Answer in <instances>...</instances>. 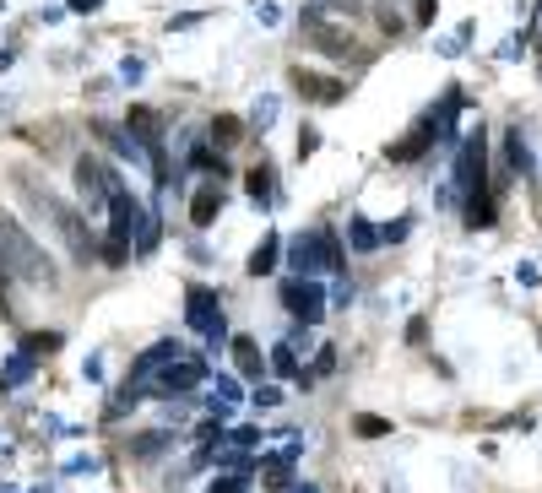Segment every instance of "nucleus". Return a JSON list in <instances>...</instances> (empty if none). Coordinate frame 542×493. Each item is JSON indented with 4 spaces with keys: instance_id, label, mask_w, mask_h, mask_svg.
<instances>
[{
    "instance_id": "obj_1",
    "label": "nucleus",
    "mask_w": 542,
    "mask_h": 493,
    "mask_svg": "<svg viewBox=\"0 0 542 493\" xmlns=\"http://www.w3.org/2000/svg\"><path fill=\"white\" fill-rule=\"evenodd\" d=\"M0 260H6V271H17L22 282H33V288H54L49 255L22 234V223L12 218V211H0Z\"/></svg>"
},
{
    "instance_id": "obj_2",
    "label": "nucleus",
    "mask_w": 542,
    "mask_h": 493,
    "mask_svg": "<svg viewBox=\"0 0 542 493\" xmlns=\"http://www.w3.org/2000/svg\"><path fill=\"white\" fill-rule=\"evenodd\" d=\"M17 185H22V195H28V201H33L38 211H49V223L60 228V239H65V250H71L77 260H93V255H98V244H93V234L82 228V211H77V206H65L60 195H49V190H38L33 179H17Z\"/></svg>"
},
{
    "instance_id": "obj_3",
    "label": "nucleus",
    "mask_w": 542,
    "mask_h": 493,
    "mask_svg": "<svg viewBox=\"0 0 542 493\" xmlns=\"http://www.w3.org/2000/svg\"><path fill=\"white\" fill-rule=\"evenodd\" d=\"M288 266L299 276H309V271H342V250H336L331 228H315V234L288 239Z\"/></svg>"
},
{
    "instance_id": "obj_4",
    "label": "nucleus",
    "mask_w": 542,
    "mask_h": 493,
    "mask_svg": "<svg viewBox=\"0 0 542 493\" xmlns=\"http://www.w3.org/2000/svg\"><path fill=\"white\" fill-rule=\"evenodd\" d=\"M483 168H489V141H483V130H472V136L461 141V158H456V185L466 190V201H472V195H489Z\"/></svg>"
},
{
    "instance_id": "obj_5",
    "label": "nucleus",
    "mask_w": 542,
    "mask_h": 493,
    "mask_svg": "<svg viewBox=\"0 0 542 493\" xmlns=\"http://www.w3.org/2000/svg\"><path fill=\"white\" fill-rule=\"evenodd\" d=\"M201 380H207V358H195V352H179L174 364H163V369L152 374V390H158V396H185V390H195Z\"/></svg>"
},
{
    "instance_id": "obj_6",
    "label": "nucleus",
    "mask_w": 542,
    "mask_h": 493,
    "mask_svg": "<svg viewBox=\"0 0 542 493\" xmlns=\"http://www.w3.org/2000/svg\"><path fill=\"white\" fill-rule=\"evenodd\" d=\"M185 304H190V325L207 336V341H223V336H228V325H223V304H218L212 288L190 282V288H185Z\"/></svg>"
},
{
    "instance_id": "obj_7",
    "label": "nucleus",
    "mask_w": 542,
    "mask_h": 493,
    "mask_svg": "<svg viewBox=\"0 0 542 493\" xmlns=\"http://www.w3.org/2000/svg\"><path fill=\"white\" fill-rule=\"evenodd\" d=\"M283 304H288V315H299L304 325H315V320L325 315V293H320V282H309V276L283 282Z\"/></svg>"
},
{
    "instance_id": "obj_8",
    "label": "nucleus",
    "mask_w": 542,
    "mask_h": 493,
    "mask_svg": "<svg viewBox=\"0 0 542 493\" xmlns=\"http://www.w3.org/2000/svg\"><path fill=\"white\" fill-rule=\"evenodd\" d=\"M304 33H309V38H315V49H325L331 60H348V54L358 49V44H353V38H348L342 28H331V22H325L320 12H304Z\"/></svg>"
},
{
    "instance_id": "obj_9",
    "label": "nucleus",
    "mask_w": 542,
    "mask_h": 493,
    "mask_svg": "<svg viewBox=\"0 0 542 493\" xmlns=\"http://www.w3.org/2000/svg\"><path fill=\"white\" fill-rule=\"evenodd\" d=\"M77 190H82L87 206H103L109 190H114V174H109L103 163H93V158H77Z\"/></svg>"
},
{
    "instance_id": "obj_10",
    "label": "nucleus",
    "mask_w": 542,
    "mask_h": 493,
    "mask_svg": "<svg viewBox=\"0 0 542 493\" xmlns=\"http://www.w3.org/2000/svg\"><path fill=\"white\" fill-rule=\"evenodd\" d=\"M293 87H299L309 103H336V98L348 93V87L336 82V77H315V70H304V65H293Z\"/></svg>"
},
{
    "instance_id": "obj_11",
    "label": "nucleus",
    "mask_w": 542,
    "mask_h": 493,
    "mask_svg": "<svg viewBox=\"0 0 542 493\" xmlns=\"http://www.w3.org/2000/svg\"><path fill=\"white\" fill-rule=\"evenodd\" d=\"M125 130H130L136 141H142L147 152H158V141H163V114H158V109H130Z\"/></svg>"
},
{
    "instance_id": "obj_12",
    "label": "nucleus",
    "mask_w": 542,
    "mask_h": 493,
    "mask_svg": "<svg viewBox=\"0 0 542 493\" xmlns=\"http://www.w3.org/2000/svg\"><path fill=\"white\" fill-rule=\"evenodd\" d=\"M179 352H185L179 341H158L152 352H142V358H136V369H130V385H142V380H152V374H158L163 364H174V358H179Z\"/></svg>"
},
{
    "instance_id": "obj_13",
    "label": "nucleus",
    "mask_w": 542,
    "mask_h": 493,
    "mask_svg": "<svg viewBox=\"0 0 542 493\" xmlns=\"http://www.w3.org/2000/svg\"><path fill=\"white\" fill-rule=\"evenodd\" d=\"M293 456H299V434H293V445H288L283 456L260 461V482H266L271 493H283V488H288V477H293Z\"/></svg>"
},
{
    "instance_id": "obj_14",
    "label": "nucleus",
    "mask_w": 542,
    "mask_h": 493,
    "mask_svg": "<svg viewBox=\"0 0 542 493\" xmlns=\"http://www.w3.org/2000/svg\"><path fill=\"white\" fill-rule=\"evenodd\" d=\"M218 211H223V190H218V185H201L195 201H190V223H195V228H212Z\"/></svg>"
},
{
    "instance_id": "obj_15",
    "label": "nucleus",
    "mask_w": 542,
    "mask_h": 493,
    "mask_svg": "<svg viewBox=\"0 0 542 493\" xmlns=\"http://www.w3.org/2000/svg\"><path fill=\"white\" fill-rule=\"evenodd\" d=\"M434 130H439V119H423V125H418L413 136H406V141H396V147H390V158H396V163H413V158L429 147V141H434Z\"/></svg>"
},
{
    "instance_id": "obj_16",
    "label": "nucleus",
    "mask_w": 542,
    "mask_h": 493,
    "mask_svg": "<svg viewBox=\"0 0 542 493\" xmlns=\"http://www.w3.org/2000/svg\"><path fill=\"white\" fill-rule=\"evenodd\" d=\"M277 174H271V163H255L250 168V201L255 206H271V195H277V185H271Z\"/></svg>"
},
{
    "instance_id": "obj_17",
    "label": "nucleus",
    "mask_w": 542,
    "mask_h": 493,
    "mask_svg": "<svg viewBox=\"0 0 542 493\" xmlns=\"http://www.w3.org/2000/svg\"><path fill=\"white\" fill-rule=\"evenodd\" d=\"M28 374H33V352L22 347V352H17V358L6 364V374H0V390H12V385H22Z\"/></svg>"
},
{
    "instance_id": "obj_18",
    "label": "nucleus",
    "mask_w": 542,
    "mask_h": 493,
    "mask_svg": "<svg viewBox=\"0 0 542 493\" xmlns=\"http://www.w3.org/2000/svg\"><path fill=\"white\" fill-rule=\"evenodd\" d=\"M234 358H239V369H244L250 380L260 374V347H255L250 336H234Z\"/></svg>"
},
{
    "instance_id": "obj_19",
    "label": "nucleus",
    "mask_w": 542,
    "mask_h": 493,
    "mask_svg": "<svg viewBox=\"0 0 542 493\" xmlns=\"http://www.w3.org/2000/svg\"><path fill=\"white\" fill-rule=\"evenodd\" d=\"M239 130H244V125H239L234 114H218V119H212V147H218V152H223V147H234Z\"/></svg>"
},
{
    "instance_id": "obj_20",
    "label": "nucleus",
    "mask_w": 542,
    "mask_h": 493,
    "mask_svg": "<svg viewBox=\"0 0 542 493\" xmlns=\"http://www.w3.org/2000/svg\"><path fill=\"white\" fill-rule=\"evenodd\" d=\"M277 250H283V239H277V234H271V239H266V244H260V250L250 255V271H255V276H266L271 266H277Z\"/></svg>"
},
{
    "instance_id": "obj_21",
    "label": "nucleus",
    "mask_w": 542,
    "mask_h": 493,
    "mask_svg": "<svg viewBox=\"0 0 542 493\" xmlns=\"http://www.w3.org/2000/svg\"><path fill=\"white\" fill-rule=\"evenodd\" d=\"M348 234H353V250H374V244H380V234H374L364 218H353V223H348Z\"/></svg>"
},
{
    "instance_id": "obj_22",
    "label": "nucleus",
    "mask_w": 542,
    "mask_h": 493,
    "mask_svg": "<svg viewBox=\"0 0 542 493\" xmlns=\"http://www.w3.org/2000/svg\"><path fill=\"white\" fill-rule=\"evenodd\" d=\"M271 369H277V374H293V380L304 374V369H299V358H293V347H277V352H271Z\"/></svg>"
},
{
    "instance_id": "obj_23",
    "label": "nucleus",
    "mask_w": 542,
    "mask_h": 493,
    "mask_svg": "<svg viewBox=\"0 0 542 493\" xmlns=\"http://www.w3.org/2000/svg\"><path fill=\"white\" fill-rule=\"evenodd\" d=\"M358 434H364V440H380V434H390V423H385V417H369V412H364V417H358Z\"/></svg>"
},
{
    "instance_id": "obj_24",
    "label": "nucleus",
    "mask_w": 542,
    "mask_h": 493,
    "mask_svg": "<svg viewBox=\"0 0 542 493\" xmlns=\"http://www.w3.org/2000/svg\"><path fill=\"white\" fill-rule=\"evenodd\" d=\"M315 147H320V130H315V125H304V130H299V158H309Z\"/></svg>"
},
{
    "instance_id": "obj_25",
    "label": "nucleus",
    "mask_w": 542,
    "mask_h": 493,
    "mask_svg": "<svg viewBox=\"0 0 542 493\" xmlns=\"http://www.w3.org/2000/svg\"><path fill=\"white\" fill-rule=\"evenodd\" d=\"M271 119H277V98H260L255 103V125H271Z\"/></svg>"
},
{
    "instance_id": "obj_26",
    "label": "nucleus",
    "mask_w": 542,
    "mask_h": 493,
    "mask_svg": "<svg viewBox=\"0 0 542 493\" xmlns=\"http://www.w3.org/2000/svg\"><path fill=\"white\" fill-rule=\"evenodd\" d=\"M54 341H60V336H28V341H22V347H28V352H33V358H44V352H49V347H54Z\"/></svg>"
},
{
    "instance_id": "obj_27",
    "label": "nucleus",
    "mask_w": 542,
    "mask_h": 493,
    "mask_svg": "<svg viewBox=\"0 0 542 493\" xmlns=\"http://www.w3.org/2000/svg\"><path fill=\"white\" fill-rule=\"evenodd\" d=\"M228 440H234L239 450H255V445H260V429H239V434H228Z\"/></svg>"
},
{
    "instance_id": "obj_28",
    "label": "nucleus",
    "mask_w": 542,
    "mask_h": 493,
    "mask_svg": "<svg viewBox=\"0 0 542 493\" xmlns=\"http://www.w3.org/2000/svg\"><path fill=\"white\" fill-rule=\"evenodd\" d=\"M255 401H260V407H277V401H283V390H277V385H260V390H255Z\"/></svg>"
},
{
    "instance_id": "obj_29",
    "label": "nucleus",
    "mask_w": 542,
    "mask_h": 493,
    "mask_svg": "<svg viewBox=\"0 0 542 493\" xmlns=\"http://www.w3.org/2000/svg\"><path fill=\"white\" fill-rule=\"evenodd\" d=\"M406 223H413V218H396V223H385V234H380V239H406Z\"/></svg>"
},
{
    "instance_id": "obj_30",
    "label": "nucleus",
    "mask_w": 542,
    "mask_h": 493,
    "mask_svg": "<svg viewBox=\"0 0 542 493\" xmlns=\"http://www.w3.org/2000/svg\"><path fill=\"white\" fill-rule=\"evenodd\" d=\"M244 482H250V477H223V482H218L212 493H244Z\"/></svg>"
},
{
    "instance_id": "obj_31",
    "label": "nucleus",
    "mask_w": 542,
    "mask_h": 493,
    "mask_svg": "<svg viewBox=\"0 0 542 493\" xmlns=\"http://www.w3.org/2000/svg\"><path fill=\"white\" fill-rule=\"evenodd\" d=\"M98 6H103V0H71V12H77V17H93Z\"/></svg>"
},
{
    "instance_id": "obj_32",
    "label": "nucleus",
    "mask_w": 542,
    "mask_h": 493,
    "mask_svg": "<svg viewBox=\"0 0 542 493\" xmlns=\"http://www.w3.org/2000/svg\"><path fill=\"white\" fill-rule=\"evenodd\" d=\"M413 6H418V22H429V17H434V0H413Z\"/></svg>"
}]
</instances>
